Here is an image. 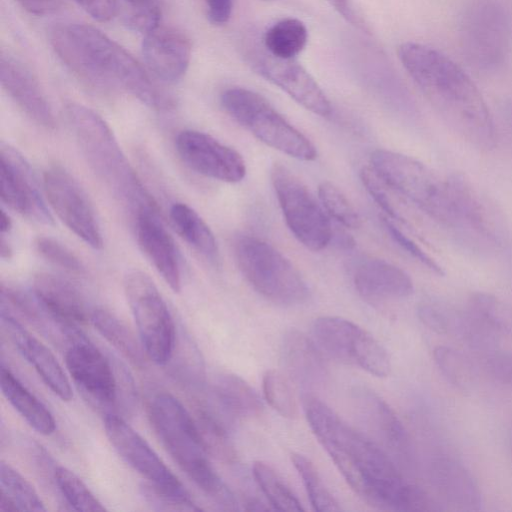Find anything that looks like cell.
<instances>
[{
  "instance_id": "obj_1",
  "label": "cell",
  "mask_w": 512,
  "mask_h": 512,
  "mask_svg": "<svg viewBox=\"0 0 512 512\" xmlns=\"http://www.w3.org/2000/svg\"><path fill=\"white\" fill-rule=\"evenodd\" d=\"M307 421L353 491L370 505L391 511H439L425 491L407 483L379 446L320 399L303 398Z\"/></svg>"
},
{
  "instance_id": "obj_2",
  "label": "cell",
  "mask_w": 512,
  "mask_h": 512,
  "mask_svg": "<svg viewBox=\"0 0 512 512\" xmlns=\"http://www.w3.org/2000/svg\"><path fill=\"white\" fill-rule=\"evenodd\" d=\"M398 57L415 84L449 128L469 145L490 150L496 143L492 115L469 75L441 51L405 42Z\"/></svg>"
},
{
  "instance_id": "obj_3",
  "label": "cell",
  "mask_w": 512,
  "mask_h": 512,
  "mask_svg": "<svg viewBox=\"0 0 512 512\" xmlns=\"http://www.w3.org/2000/svg\"><path fill=\"white\" fill-rule=\"evenodd\" d=\"M49 42L65 66L92 87L122 89L158 111L174 108V98L125 48L97 28L82 23L58 24L51 28Z\"/></svg>"
},
{
  "instance_id": "obj_4",
  "label": "cell",
  "mask_w": 512,
  "mask_h": 512,
  "mask_svg": "<svg viewBox=\"0 0 512 512\" xmlns=\"http://www.w3.org/2000/svg\"><path fill=\"white\" fill-rule=\"evenodd\" d=\"M370 163L397 194L453 236L465 226L473 206L474 188L462 176H442L410 156L385 149L375 150Z\"/></svg>"
},
{
  "instance_id": "obj_5",
  "label": "cell",
  "mask_w": 512,
  "mask_h": 512,
  "mask_svg": "<svg viewBox=\"0 0 512 512\" xmlns=\"http://www.w3.org/2000/svg\"><path fill=\"white\" fill-rule=\"evenodd\" d=\"M152 427L180 469L221 509L238 510L232 491L214 470L198 423L182 403L167 392L155 394L149 402Z\"/></svg>"
},
{
  "instance_id": "obj_6",
  "label": "cell",
  "mask_w": 512,
  "mask_h": 512,
  "mask_svg": "<svg viewBox=\"0 0 512 512\" xmlns=\"http://www.w3.org/2000/svg\"><path fill=\"white\" fill-rule=\"evenodd\" d=\"M65 116L89 167L114 197L133 216L143 208L156 207L101 116L77 103L65 107Z\"/></svg>"
},
{
  "instance_id": "obj_7",
  "label": "cell",
  "mask_w": 512,
  "mask_h": 512,
  "mask_svg": "<svg viewBox=\"0 0 512 512\" xmlns=\"http://www.w3.org/2000/svg\"><path fill=\"white\" fill-rule=\"evenodd\" d=\"M234 254L245 279L269 301L294 306L309 297L308 286L299 271L266 241L242 235L234 243Z\"/></svg>"
},
{
  "instance_id": "obj_8",
  "label": "cell",
  "mask_w": 512,
  "mask_h": 512,
  "mask_svg": "<svg viewBox=\"0 0 512 512\" xmlns=\"http://www.w3.org/2000/svg\"><path fill=\"white\" fill-rule=\"evenodd\" d=\"M220 102L236 122L266 145L298 160L316 159L313 143L257 92L231 87L222 92Z\"/></svg>"
},
{
  "instance_id": "obj_9",
  "label": "cell",
  "mask_w": 512,
  "mask_h": 512,
  "mask_svg": "<svg viewBox=\"0 0 512 512\" xmlns=\"http://www.w3.org/2000/svg\"><path fill=\"white\" fill-rule=\"evenodd\" d=\"M458 35L470 65L483 71L498 69L511 49V14L498 0H472L461 14Z\"/></svg>"
},
{
  "instance_id": "obj_10",
  "label": "cell",
  "mask_w": 512,
  "mask_h": 512,
  "mask_svg": "<svg viewBox=\"0 0 512 512\" xmlns=\"http://www.w3.org/2000/svg\"><path fill=\"white\" fill-rule=\"evenodd\" d=\"M124 292L147 358L167 364L176 348V327L157 286L146 273L132 270L124 278Z\"/></svg>"
},
{
  "instance_id": "obj_11",
  "label": "cell",
  "mask_w": 512,
  "mask_h": 512,
  "mask_svg": "<svg viewBox=\"0 0 512 512\" xmlns=\"http://www.w3.org/2000/svg\"><path fill=\"white\" fill-rule=\"evenodd\" d=\"M271 182L287 226L297 240L312 251L324 249L333 237L323 206L286 166L274 163Z\"/></svg>"
},
{
  "instance_id": "obj_12",
  "label": "cell",
  "mask_w": 512,
  "mask_h": 512,
  "mask_svg": "<svg viewBox=\"0 0 512 512\" xmlns=\"http://www.w3.org/2000/svg\"><path fill=\"white\" fill-rule=\"evenodd\" d=\"M315 343L328 356L377 377L390 373V358L385 348L368 331L340 317L325 316L315 320Z\"/></svg>"
},
{
  "instance_id": "obj_13",
  "label": "cell",
  "mask_w": 512,
  "mask_h": 512,
  "mask_svg": "<svg viewBox=\"0 0 512 512\" xmlns=\"http://www.w3.org/2000/svg\"><path fill=\"white\" fill-rule=\"evenodd\" d=\"M43 189L58 218L93 249L103 247L101 228L86 192L65 168L49 167L43 175Z\"/></svg>"
},
{
  "instance_id": "obj_14",
  "label": "cell",
  "mask_w": 512,
  "mask_h": 512,
  "mask_svg": "<svg viewBox=\"0 0 512 512\" xmlns=\"http://www.w3.org/2000/svg\"><path fill=\"white\" fill-rule=\"evenodd\" d=\"M104 429L115 451L130 467L144 477L147 483L176 497L194 500L145 439L122 417L114 413H106Z\"/></svg>"
},
{
  "instance_id": "obj_15",
  "label": "cell",
  "mask_w": 512,
  "mask_h": 512,
  "mask_svg": "<svg viewBox=\"0 0 512 512\" xmlns=\"http://www.w3.org/2000/svg\"><path fill=\"white\" fill-rule=\"evenodd\" d=\"M175 147L183 162L203 176L236 183L246 175L241 154L206 133L184 130L177 135Z\"/></svg>"
},
{
  "instance_id": "obj_16",
  "label": "cell",
  "mask_w": 512,
  "mask_h": 512,
  "mask_svg": "<svg viewBox=\"0 0 512 512\" xmlns=\"http://www.w3.org/2000/svg\"><path fill=\"white\" fill-rule=\"evenodd\" d=\"M71 340L65 363L73 381L93 402L112 407L118 397V382L110 361L81 332Z\"/></svg>"
},
{
  "instance_id": "obj_17",
  "label": "cell",
  "mask_w": 512,
  "mask_h": 512,
  "mask_svg": "<svg viewBox=\"0 0 512 512\" xmlns=\"http://www.w3.org/2000/svg\"><path fill=\"white\" fill-rule=\"evenodd\" d=\"M0 169L2 201L29 220L53 224L29 163L16 149L3 143Z\"/></svg>"
},
{
  "instance_id": "obj_18",
  "label": "cell",
  "mask_w": 512,
  "mask_h": 512,
  "mask_svg": "<svg viewBox=\"0 0 512 512\" xmlns=\"http://www.w3.org/2000/svg\"><path fill=\"white\" fill-rule=\"evenodd\" d=\"M252 62L254 69L262 77L279 87L305 109L321 117L331 115L329 99L295 58H278L265 50L255 53Z\"/></svg>"
},
{
  "instance_id": "obj_19",
  "label": "cell",
  "mask_w": 512,
  "mask_h": 512,
  "mask_svg": "<svg viewBox=\"0 0 512 512\" xmlns=\"http://www.w3.org/2000/svg\"><path fill=\"white\" fill-rule=\"evenodd\" d=\"M33 295L45 315L70 338L81 332L82 325L91 322L94 308H90L83 295L61 277L37 274L33 280Z\"/></svg>"
},
{
  "instance_id": "obj_20",
  "label": "cell",
  "mask_w": 512,
  "mask_h": 512,
  "mask_svg": "<svg viewBox=\"0 0 512 512\" xmlns=\"http://www.w3.org/2000/svg\"><path fill=\"white\" fill-rule=\"evenodd\" d=\"M139 247L163 280L176 293L182 287L181 262L174 239L158 214L157 207L143 208L134 216Z\"/></svg>"
},
{
  "instance_id": "obj_21",
  "label": "cell",
  "mask_w": 512,
  "mask_h": 512,
  "mask_svg": "<svg viewBox=\"0 0 512 512\" xmlns=\"http://www.w3.org/2000/svg\"><path fill=\"white\" fill-rule=\"evenodd\" d=\"M4 330L13 345L34 368L43 383L62 401L73 398L71 383L52 351L1 307Z\"/></svg>"
},
{
  "instance_id": "obj_22",
  "label": "cell",
  "mask_w": 512,
  "mask_h": 512,
  "mask_svg": "<svg viewBox=\"0 0 512 512\" xmlns=\"http://www.w3.org/2000/svg\"><path fill=\"white\" fill-rule=\"evenodd\" d=\"M142 54L148 70L159 80L174 83L186 73L191 59L188 37L173 27L160 25L144 35Z\"/></svg>"
},
{
  "instance_id": "obj_23",
  "label": "cell",
  "mask_w": 512,
  "mask_h": 512,
  "mask_svg": "<svg viewBox=\"0 0 512 512\" xmlns=\"http://www.w3.org/2000/svg\"><path fill=\"white\" fill-rule=\"evenodd\" d=\"M0 79L3 89L37 125L55 127V118L39 81L30 69L10 54H1Z\"/></svg>"
},
{
  "instance_id": "obj_24",
  "label": "cell",
  "mask_w": 512,
  "mask_h": 512,
  "mask_svg": "<svg viewBox=\"0 0 512 512\" xmlns=\"http://www.w3.org/2000/svg\"><path fill=\"white\" fill-rule=\"evenodd\" d=\"M321 349L298 330H290L283 337L281 360L291 380L305 391L321 387L328 370Z\"/></svg>"
},
{
  "instance_id": "obj_25",
  "label": "cell",
  "mask_w": 512,
  "mask_h": 512,
  "mask_svg": "<svg viewBox=\"0 0 512 512\" xmlns=\"http://www.w3.org/2000/svg\"><path fill=\"white\" fill-rule=\"evenodd\" d=\"M353 282L358 293L370 300L405 298L414 290L413 282L404 270L375 258L365 260L357 266Z\"/></svg>"
},
{
  "instance_id": "obj_26",
  "label": "cell",
  "mask_w": 512,
  "mask_h": 512,
  "mask_svg": "<svg viewBox=\"0 0 512 512\" xmlns=\"http://www.w3.org/2000/svg\"><path fill=\"white\" fill-rule=\"evenodd\" d=\"M354 395L356 407L372 431L393 451L407 454L408 434L393 409L371 390L357 389Z\"/></svg>"
},
{
  "instance_id": "obj_27",
  "label": "cell",
  "mask_w": 512,
  "mask_h": 512,
  "mask_svg": "<svg viewBox=\"0 0 512 512\" xmlns=\"http://www.w3.org/2000/svg\"><path fill=\"white\" fill-rule=\"evenodd\" d=\"M433 476L439 493L453 509H481L480 489L473 476L461 463L451 458H440L434 463Z\"/></svg>"
},
{
  "instance_id": "obj_28",
  "label": "cell",
  "mask_w": 512,
  "mask_h": 512,
  "mask_svg": "<svg viewBox=\"0 0 512 512\" xmlns=\"http://www.w3.org/2000/svg\"><path fill=\"white\" fill-rule=\"evenodd\" d=\"M1 391L18 414L38 433L51 435L56 429L53 414L4 364L0 371Z\"/></svg>"
},
{
  "instance_id": "obj_29",
  "label": "cell",
  "mask_w": 512,
  "mask_h": 512,
  "mask_svg": "<svg viewBox=\"0 0 512 512\" xmlns=\"http://www.w3.org/2000/svg\"><path fill=\"white\" fill-rule=\"evenodd\" d=\"M219 408L229 417L261 415L263 403L257 392L241 377L234 374L220 375L214 387Z\"/></svg>"
},
{
  "instance_id": "obj_30",
  "label": "cell",
  "mask_w": 512,
  "mask_h": 512,
  "mask_svg": "<svg viewBox=\"0 0 512 512\" xmlns=\"http://www.w3.org/2000/svg\"><path fill=\"white\" fill-rule=\"evenodd\" d=\"M170 219L176 232L198 253L211 262L218 260V246L213 232L202 217L190 206L175 203Z\"/></svg>"
},
{
  "instance_id": "obj_31",
  "label": "cell",
  "mask_w": 512,
  "mask_h": 512,
  "mask_svg": "<svg viewBox=\"0 0 512 512\" xmlns=\"http://www.w3.org/2000/svg\"><path fill=\"white\" fill-rule=\"evenodd\" d=\"M96 331L135 365H142L146 353L140 339L110 311L94 308L90 322ZM147 357V356H146Z\"/></svg>"
},
{
  "instance_id": "obj_32",
  "label": "cell",
  "mask_w": 512,
  "mask_h": 512,
  "mask_svg": "<svg viewBox=\"0 0 512 512\" xmlns=\"http://www.w3.org/2000/svg\"><path fill=\"white\" fill-rule=\"evenodd\" d=\"M0 509L2 511H46L34 487L11 465H0Z\"/></svg>"
},
{
  "instance_id": "obj_33",
  "label": "cell",
  "mask_w": 512,
  "mask_h": 512,
  "mask_svg": "<svg viewBox=\"0 0 512 512\" xmlns=\"http://www.w3.org/2000/svg\"><path fill=\"white\" fill-rule=\"evenodd\" d=\"M308 30L297 18H285L270 26L263 36L264 49L271 55L294 59L305 48Z\"/></svg>"
},
{
  "instance_id": "obj_34",
  "label": "cell",
  "mask_w": 512,
  "mask_h": 512,
  "mask_svg": "<svg viewBox=\"0 0 512 512\" xmlns=\"http://www.w3.org/2000/svg\"><path fill=\"white\" fill-rule=\"evenodd\" d=\"M466 311L496 335L512 333V311L494 295L482 292L472 294Z\"/></svg>"
},
{
  "instance_id": "obj_35",
  "label": "cell",
  "mask_w": 512,
  "mask_h": 512,
  "mask_svg": "<svg viewBox=\"0 0 512 512\" xmlns=\"http://www.w3.org/2000/svg\"><path fill=\"white\" fill-rule=\"evenodd\" d=\"M254 478L270 504L279 511H303L301 502L267 463L256 461L253 465Z\"/></svg>"
},
{
  "instance_id": "obj_36",
  "label": "cell",
  "mask_w": 512,
  "mask_h": 512,
  "mask_svg": "<svg viewBox=\"0 0 512 512\" xmlns=\"http://www.w3.org/2000/svg\"><path fill=\"white\" fill-rule=\"evenodd\" d=\"M54 480L63 498L73 510H106L103 503L91 492L87 485L65 466H57L55 468Z\"/></svg>"
},
{
  "instance_id": "obj_37",
  "label": "cell",
  "mask_w": 512,
  "mask_h": 512,
  "mask_svg": "<svg viewBox=\"0 0 512 512\" xmlns=\"http://www.w3.org/2000/svg\"><path fill=\"white\" fill-rule=\"evenodd\" d=\"M291 461L302 479L313 509L319 512L341 511L339 503L324 485L310 460L301 454L293 453Z\"/></svg>"
},
{
  "instance_id": "obj_38",
  "label": "cell",
  "mask_w": 512,
  "mask_h": 512,
  "mask_svg": "<svg viewBox=\"0 0 512 512\" xmlns=\"http://www.w3.org/2000/svg\"><path fill=\"white\" fill-rule=\"evenodd\" d=\"M117 13L131 30L146 35L161 25L159 0H116Z\"/></svg>"
},
{
  "instance_id": "obj_39",
  "label": "cell",
  "mask_w": 512,
  "mask_h": 512,
  "mask_svg": "<svg viewBox=\"0 0 512 512\" xmlns=\"http://www.w3.org/2000/svg\"><path fill=\"white\" fill-rule=\"evenodd\" d=\"M435 363L446 380L460 390H468L475 380L470 361L459 351L448 346H437L433 351Z\"/></svg>"
},
{
  "instance_id": "obj_40",
  "label": "cell",
  "mask_w": 512,
  "mask_h": 512,
  "mask_svg": "<svg viewBox=\"0 0 512 512\" xmlns=\"http://www.w3.org/2000/svg\"><path fill=\"white\" fill-rule=\"evenodd\" d=\"M263 393L269 405L285 418L297 415V403L288 379L278 370H267L262 379Z\"/></svg>"
},
{
  "instance_id": "obj_41",
  "label": "cell",
  "mask_w": 512,
  "mask_h": 512,
  "mask_svg": "<svg viewBox=\"0 0 512 512\" xmlns=\"http://www.w3.org/2000/svg\"><path fill=\"white\" fill-rule=\"evenodd\" d=\"M319 201L324 210L346 228L357 229L361 219L346 195L333 183L324 181L318 187Z\"/></svg>"
},
{
  "instance_id": "obj_42",
  "label": "cell",
  "mask_w": 512,
  "mask_h": 512,
  "mask_svg": "<svg viewBox=\"0 0 512 512\" xmlns=\"http://www.w3.org/2000/svg\"><path fill=\"white\" fill-rule=\"evenodd\" d=\"M417 314L425 326L439 334L459 333L463 312L438 301H424L419 304Z\"/></svg>"
},
{
  "instance_id": "obj_43",
  "label": "cell",
  "mask_w": 512,
  "mask_h": 512,
  "mask_svg": "<svg viewBox=\"0 0 512 512\" xmlns=\"http://www.w3.org/2000/svg\"><path fill=\"white\" fill-rule=\"evenodd\" d=\"M360 178L370 196L386 214L385 217L390 220H401V215L392 197L395 191L385 180L371 166L361 169Z\"/></svg>"
},
{
  "instance_id": "obj_44",
  "label": "cell",
  "mask_w": 512,
  "mask_h": 512,
  "mask_svg": "<svg viewBox=\"0 0 512 512\" xmlns=\"http://www.w3.org/2000/svg\"><path fill=\"white\" fill-rule=\"evenodd\" d=\"M39 255L51 264L73 274H83L80 259L64 244L50 237H39L35 241Z\"/></svg>"
},
{
  "instance_id": "obj_45",
  "label": "cell",
  "mask_w": 512,
  "mask_h": 512,
  "mask_svg": "<svg viewBox=\"0 0 512 512\" xmlns=\"http://www.w3.org/2000/svg\"><path fill=\"white\" fill-rule=\"evenodd\" d=\"M142 495L147 503L156 510L164 511H201L202 508L194 500H186L169 493L160 491L145 483L142 488Z\"/></svg>"
},
{
  "instance_id": "obj_46",
  "label": "cell",
  "mask_w": 512,
  "mask_h": 512,
  "mask_svg": "<svg viewBox=\"0 0 512 512\" xmlns=\"http://www.w3.org/2000/svg\"><path fill=\"white\" fill-rule=\"evenodd\" d=\"M384 223L391 238L407 253L417 259L423 265L434 271L435 273L442 274V269L433 258H431L417 243L409 238L394 221L384 217Z\"/></svg>"
},
{
  "instance_id": "obj_47",
  "label": "cell",
  "mask_w": 512,
  "mask_h": 512,
  "mask_svg": "<svg viewBox=\"0 0 512 512\" xmlns=\"http://www.w3.org/2000/svg\"><path fill=\"white\" fill-rule=\"evenodd\" d=\"M487 357V368L500 382L512 385V352L493 350Z\"/></svg>"
},
{
  "instance_id": "obj_48",
  "label": "cell",
  "mask_w": 512,
  "mask_h": 512,
  "mask_svg": "<svg viewBox=\"0 0 512 512\" xmlns=\"http://www.w3.org/2000/svg\"><path fill=\"white\" fill-rule=\"evenodd\" d=\"M351 25L364 33H370L371 28L361 9L354 0H326Z\"/></svg>"
},
{
  "instance_id": "obj_49",
  "label": "cell",
  "mask_w": 512,
  "mask_h": 512,
  "mask_svg": "<svg viewBox=\"0 0 512 512\" xmlns=\"http://www.w3.org/2000/svg\"><path fill=\"white\" fill-rule=\"evenodd\" d=\"M86 13L98 21H108L117 14L116 0H74Z\"/></svg>"
},
{
  "instance_id": "obj_50",
  "label": "cell",
  "mask_w": 512,
  "mask_h": 512,
  "mask_svg": "<svg viewBox=\"0 0 512 512\" xmlns=\"http://www.w3.org/2000/svg\"><path fill=\"white\" fill-rule=\"evenodd\" d=\"M207 17L215 25L227 23L233 10V0H205Z\"/></svg>"
},
{
  "instance_id": "obj_51",
  "label": "cell",
  "mask_w": 512,
  "mask_h": 512,
  "mask_svg": "<svg viewBox=\"0 0 512 512\" xmlns=\"http://www.w3.org/2000/svg\"><path fill=\"white\" fill-rule=\"evenodd\" d=\"M27 12L42 16L54 12L59 4L58 0H16Z\"/></svg>"
},
{
  "instance_id": "obj_52",
  "label": "cell",
  "mask_w": 512,
  "mask_h": 512,
  "mask_svg": "<svg viewBox=\"0 0 512 512\" xmlns=\"http://www.w3.org/2000/svg\"><path fill=\"white\" fill-rule=\"evenodd\" d=\"M500 118L508 134L512 137V96L506 98L501 104Z\"/></svg>"
},
{
  "instance_id": "obj_53",
  "label": "cell",
  "mask_w": 512,
  "mask_h": 512,
  "mask_svg": "<svg viewBox=\"0 0 512 512\" xmlns=\"http://www.w3.org/2000/svg\"><path fill=\"white\" fill-rule=\"evenodd\" d=\"M12 228V220L9 217V215L4 211L1 210V217H0V231L1 235H4L5 233H8Z\"/></svg>"
},
{
  "instance_id": "obj_54",
  "label": "cell",
  "mask_w": 512,
  "mask_h": 512,
  "mask_svg": "<svg viewBox=\"0 0 512 512\" xmlns=\"http://www.w3.org/2000/svg\"><path fill=\"white\" fill-rule=\"evenodd\" d=\"M12 247L5 239L4 235H1L0 241V255L2 259H10L12 256Z\"/></svg>"
},
{
  "instance_id": "obj_55",
  "label": "cell",
  "mask_w": 512,
  "mask_h": 512,
  "mask_svg": "<svg viewBox=\"0 0 512 512\" xmlns=\"http://www.w3.org/2000/svg\"><path fill=\"white\" fill-rule=\"evenodd\" d=\"M262 1H274V0H262Z\"/></svg>"
}]
</instances>
